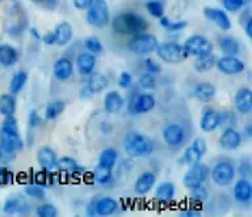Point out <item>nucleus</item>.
<instances>
[{"mask_svg":"<svg viewBox=\"0 0 252 217\" xmlns=\"http://www.w3.org/2000/svg\"><path fill=\"white\" fill-rule=\"evenodd\" d=\"M112 28L114 33L117 35H138L142 32H146L149 28V23L142 15L134 13V12H125L120 13L112 21Z\"/></svg>","mask_w":252,"mask_h":217,"instance_id":"nucleus-1","label":"nucleus"},{"mask_svg":"<svg viewBox=\"0 0 252 217\" xmlns=\"http://www.w3.org/2000/svg\"><path fill=\"white\" fill-rule=\"evenodd\" d=\"M124 147L130 157L135 158L149 157L154 151L153 141L138 132H131V133L126 134L125 140H124Z\"/></svg>","mask_w":252,"mask_h":217,"instance_id":"nucleus-2","label":"nucleus"},{"mask_svg":"<svg viewBox=\"0 0 252 217\" xmlns=\"http://www.w3.org/2000/svg\"><path fill=\"white\" fill-rule=\"evenodd\" d=\"M110 21L109 7L105 0H94L87 9V23L94 28H105Z\"/></svg>","mask_w":252,"mask_h":217,"instance_id":"nucleus-3","label":"nucleus"},{"mask_svg":"<svg viewBox=\"0 0 252 217\" xmlns=\"http://www.w3.org/2000/svg\"><path fill=\"white\" fill-rule=\"evenodd\" d=\"M158 46V39L154 35L142 32L138 35H134L127 43V49L130 53L135 55H147L155 51Z\"/></svg>","mask_w":252,"mask_h":217,"instance_id":"nucleus-4","label":"nucleus"},{"mask_svg":"<svg viewBox=\"0 0 252 217\" xmlns=\"http://www.w3.org/2000/svg\"><path fill=\"white\" fill-rule=\"evenodd\" d=\"M158 57L164 61L165 63H179L183 62L185 58H187V54L184 53V49H183V45L177 42H163L158 43L157 49Z\"/></svg>","mask_w":252,"mask_h":217,"instance_id":"nucleus-5","label":"nucleus"},{"mask_svg":"<svg viewBox=\"0 0 252 217\" xmlns=\"http://www.w3.org/2000/svg\"><path fill=\"white\" fill-rule=\"evenodd\" d=\"M183 49H184V53L187 54V57H189V55L197 57V55L212 53L213 43L204 36L193 35L185 39Z\"/></svg>","mask_w":252,"mask_h":217,"instance_id":"nucleus-6","label":"nucleus"},{"mask_svg":"<svg viewBox=\"0 0 252 217\" xmlns=\"http://www.w3.org/2000/svg\"><path fill=\"white\" fill-rule=\"evenodd\" d=\"M209 174V167L202 162H196V163H192L190 167L188 169V171L185 173L184 178H183V183L187 188H192V187H196V185L204 184L206 179H208Z\"/></svg>","mask_w":252,"mask_h":217,"instance_id":"nucleus-7","label":"nucleus"},{"mask_svg":"<svg viewBox=\"0 0 252 217\" xmlns=\"http://www.w3.org/2000/svg\"><path fill=\"white\" fill-rule=\"evenodd\" d=\"M212 179L217 185L220 187H226L231 184L234 178H235V169L231 162L220 161L214 165L212 170Z\"/></svg>","mask_w":252,"mask_h":217,"instance_id":"nucleus-8","label":"nucleus"},{"mask_svg":"<svg viewBox=\"0 0 252 217\" xmlns=\"http://www.w3.org/2000/svg\"><path fill=\"white\" fill-rule=\"evenodd\" d=\"M217 69L224 75H239L246 70V65L236 55H223L216 61Z\"/></svg>","mask_w":252,"mask_h":217,"instance_id":"nucleus-9","label":"nucleus"},{"mask_svg":"<svg viewBox=\"0 0 252 217\" xmlns=\"http://www.w3.org/2000/svg\"><path fill=\"white\" fill-rule=\"evenodd\" d=\"M185 136H187V132L184 126L180 124H168L163 129V140L167 145L172 147L183 145V142L185 141Z\"/></svg>","mask_w":252,"mask_h":217,"instance_id":"nucleus-10","label":"nucleus"},{"mask_svg":"<svg viewBox=\"0 0 252 217\" xmlns=\"http://www.w3.org/2000/svg\"><path fill=\"white\" fill-rule=\"evenodd\" d=\"M31 211V205L27 199L20 195L9 196L3 204V212L5 215H27Z\"/></svg>","mask_w":252,"mask_h":217,"instance_id":"nucleus-11","label":"nucleus"},{"mask_svg":"<svg viewBox=\"0 0 252 217\" xmlns=\"http://www.w3.org/2000/svg\"><path fill=\"white\" fill-rule=\"evenodd\" d=\"M205 17L212 21L217 25V27L222 29V31H230L231 29V20L228 17L227 12L220 8H212L206 7L204 9Z\"/></svg>","mask_w":252,"mask_h":217,"instance_id":"nucleus-12","label":"nucleus"},{"mask_svg":"<svg viewBox=\"0 0 252 217\" xmlns=\"http://www.w3.org/2000/svg\"><path fill=\"white\" fill-rule=\"evenodd\" d=\"M0 144L8 151H20L24 147V141L20 137V132H11V130L0 128Z\"/></svg>","mask_w":252,"mask_h":217,"instance_id":"nucleus-13","label":"nucleus"},{"mask_svg":"<svg viewBox=\"0 0 252 217\" xmlns=\"http://www.w3.org/2000/svg\"><path fill=\"white\" fill-rule=\"evenodd\" d=\"M220 145L222 149L228 150V151L236 150L242 145V134L235 128L227 126V128H224L222 134H220Z\"/></svg>","mask_w":252,"mask_h":217,"instance_id":"nucleus-14","label":"nucleus"},{"mask_svg":"<svg viewBox=\"0 0 252 217\" xmlns=\"http://www.w3.org/2000/svg\"><path fill=\"white\" fill-rule=\"evenodd\" d=\"M232 195H234L236 203L243 205L250 204L252 199V184L250 183V181H247L246 178H240L234 184Z\"/></svg>","mask_w":252,"mask_h":217,"instance_id":"nucleus-15","label":"nucleus"},{"mask_svg":"<svg viewBox=\"0 0 252 217\" xmlns=\"http://www.w3.org/2000/svg\"><path fill=\"white\" fill-rule=\"evenodd\" d=\"M57 170L58 171H63L68 175V178H82L83 174L86 173V169L80 166L78 162L75 161L74 158L63 157L58 158L57 162Z\"/></svg>","mask_w":252,"mask_h":217,"instance_id":"nucleus-16","label":"nucleus"},{"mask_svg":"<svg viewBox=\"0 0 252 217\" xmlns=\"http://www.w3.org/2000/svg\"><path fill=\"white\" fill-rule=\"evenodd\" d=\"M157 106V100L151 94H141L133 99V102L130 103V110L133 113H146L153 110Z\"/></svg>","mask_w":252,"mask_h":217,"instance_id":"nucleus-17","label":"nucleus"},{"mask_svg":"<svg viewBox=\"0 0 252 217\" xmlns=\"http://www.w3.org/2000/svg\"><path fill=\"white\" fill-rule=\"evenodd\" d=\"M94 212H96V216H110L118 211L120 205H118V201L113 197H100L97 200H94Z\"/></svg>","mask_w":252,"mask_h":217,"instance_id":"nucleus-18","label":"nucleus"},{"mask_svg":"<svg viewBox=\"0 0 252 217\" xmlns=\"http://www.w3.org/2000/svg\"><path fill=\"white\" fill-rule=\"evenodd\" d=\"M236 110L242 114H248L252 110V91L247 87L236 91L234 98Z\"/></svg>","mask_w":252,"mask_h":217,"instance_id":"nucleus-19","label":"nucleus"},{"mask_svg":"<svg viewBox=\"0 0 252 217\" xmlns=\"http://www.w3.org/2000/svg\"><path fill=\"white\" fill-rule=\"evenodd\" d=\"M37 162L41 166V169L46 170H57V162H58V155L54 150L49 146H43L37 151Z\"/></svg>","mask_w":252,"mask_h":217,"instance_id":"nucleus-20","label":"nucleus"},{"mask_svg":"<svg viewBox=\"0 0 252 217\" xmlns=\"http://www.w3.org/2000/svg\"><path fill=\"white\" fill-rule=\"evenodd\" d=\"M220 125V113L213 108H206L201 116L200 128L206 133L214 132Z\"/></svg>","mask_w":252,"mask_h":217,"instance_id":"nucleus-21","label":"nucleus"},{"mask_svg":"<svg viewBox=\"0 0 252 217\" xmlns=\"http://www.w3.org/2000/svg\"><path fill=\"white\" fill-rule=\"evenodd\" d=\"M76 70L80 75L88 76L92 74L96 66V57L90 51H83L76 57Z\"/></svg>","mask_w":252,"mask_h":217,"instance_id":"nucleus-22","label":"nucleus"},{"mask_svg":"<svg viewBox=\"0 0 252 217\" xmlns=\"http://www.w3.org/2000/svg\"><path fill=\"white\" fill-rule=\"evenodd\" d=\"M155 183H157V175L153 171H145L137 178L134 189L138 195H146L153 189Z\"/></svg>","mask_w":252,"mask_h":217,"instance_id":"nucleus-23","label":"nucleus"},{"mask_svg":"<svg viewBox=\"0 0 252 217\" xmlns=\"http://www.w3.org/2000/svg\"><path fill=\"white\" fill-rule=\"evenodd\" d=\"M53 74L61 82L67 80L74 74V65L68 58L57 59L54 63V69H53Z\"/></svg>","mask_w":252,"mask_h":217,"instance_id":"nucleus-24","label":"nucleus"},{"mask_svg":"<svg viewBox=\"0 0 252 217\" xmlns=\"http://www.w3.org/2000/svg\"><path fill=\"white\" fill-rule=\"evenodd\" d=\"M19 61V51L9 43L0 45V65L3 67L15 66Z\"/></svg>","mask_w":252,"mask_h":217,"instance_id":"nucleus-25","label":"nucleus"},{"mask_svg":"<svg viewBox=\"0 0 252 217\" xmlns=\"http://www.w3.org/2000/svg\"><path fill=\"white\" fill-rule=\"evenodd\" d=\"M217 94V88L216 86L210 82H202L200 84H197L194 87V90H193V95H194V98L197 100H200V102L208 103L210 100L214 99Z\"/></svg>","mask_w":252,"mask_h":217,"instance_id":"nucleus-26","label":"nucleus"},{"mask_svg":"<svg viewBox=\"0 0 252 217\" xmlns=\"http://www.w3.org/2000/svg\"><path fill=\"white\" fill-rule=\"evenodd\" d=\"M175 192H176V188H175V184L172 181H163L157 187L155 199L161 204H168L173 200Z\"/></svg>","mask_w":252,"mask_h":217,"instance_id":"nucleus-27","label":"nucleus"},{"mask_svg":"<svg viewBox=\"0 0 252 217\" xmlns=\"http://www.w3.org/2000/svg\"><path fill=\"white\" fill-rule=\"evenodd\" d=\"M55 35V45H59V46H64L67 43L70 42L72 39V36H74V31H72V27L70 24L63 21V23H59L54 29Z\"/></svg>","mask_w":252,"mask_h":217,"instance_id":"nucleus-28","label":"nucleus"},{"mask_svg":"<svg viewBox=\"0 0 252 217\" xmlns=\"http://www.w3.org/2000/svg\"><path fill=\"white\" fill-rule=\"evenodd\" d=\"M124 98L117 91H109L104 98V109L106 113H116L124 107Z\"/></svg>","mask_w":252,"mask_h":217,"instance_id":"nucleus-29","label":"nucleus"},{"mask_svg":"<svg viewBox=\"0 0 252 217\" xmlns=\"http://www.w3.org/2000/svg\"><path fill=\"white\" fill-rule=\"evenodd\" d=\"M55 181H57V175H55L53 170L42 169L33 173V183L41 185L43 188L53 187L55 184Z\"/></svg>","mask_w":252,"mask_h":217,"instance_id":"nucleus-30","label":"nucleus"},{"mask_svg":"<svg viewBox=\"0 0 252 217\" xmlns=\"http://www.w3.org/2000/svg\"><path fill=\"white\" fill-rule=\"evenodd\" d=\"M87 90L90 91L91 94H98V92H101L108 87V79L104 76L102 74H98V72H92L90 74V79H88V82L84 86Z\"/></svg>","mask_w":252,"mask_h":217,"instance_id":"nucleus-31","label":"nucleus"},{"mask_svg":"<svg viewBox=\"0 0 252 217\" xmlns=\"http://www.w3.org/2000/svg\"><path fill=\"white\" fill-rule=\"evenodd\" d=\"M218 45H220V51L223 53V55H238L240 51V45L239 42L236 41L234 37H228V36H224V37H220V41H218Z\"/></svg>","mask_w":252,"mask_h":217,"instance_id":"nucleus-32","label":"nucleus"},{"mask_svg":"<svg viewBox=\"0 0 252 217\" xmlns=\"http://www.w3.org/2000/svg\"><path fill=\"white\" fill-rule=\"evenodd\" d=\"M216 55L213 54V53L197 55L196 61H194V69L198 72H206V71L212 70L213 67L216 66Z\"/></svg>","mask_w":252,"mask_h":217,"instance_id":"nucleus-33","label":"nucleus"},{"mask_svg":"<svg viewBox=\"0 0 252 217\" xmlns=\"http://www.w3.org/2000/svg\"><path fill=\"white\" fill-rule=\"evenodd\" d=\"M16 112V98L13 94H3L0 96V114L13 116Z\"/></svg>","mask_w":252,"mask_h":217,"instance_id":"nucleus-34","label":"nucleus"},{"mask_svg":"<svg viewBox=\"0 0 252 217\" xmlns=\"http://www.w3.org/2000/svg\"><path fill=\"white\" fill-rule=\"evenodd\" d=\"M66 109V102L62 100V99H57V100H53L46 106V109H45V118L51 121V120H55V118L61 116L63 113V110Z\"/></svg>","mask_w":252,"mask_h":217,"instance_id":"nucleus-35","label":"nucleus"},{"mask_svg":"<svg viewBox=\"0 0 252 217\" xmlns=\"http://www.w3.org/2000/svg\"><path fill=\"white\" fill-rule=\"evenodd\" d=\"M28 82V74L25 71H17L13 76L11 78L9 82V92L13 95H17L21 92L24 87L27 86Z\"/></svg>","mask_w":252,"mask_h":217,"instance_id":"nucleus-36","label":"nucleus"},{"mask_svg":"<svg viewBox=\"0 0 252 217\" xmlns=\"http://www.w3.org/2000/svg\"><path fill=\"white\" fill-rule=\"evenodd\" d=\"M118 159V151L113 147H108V149H104L100 153V157H98V165L105 166V167H109V169H113L116 163H117Z\"/></svg>","mask_w":252,"mask_h":217,"instance_id":"nucleus-37","label":"nucleus"},{"mask_svg":"<svg viewBox=\"0 0 252 217\" xmlns=\"http://www.w3.org/2000/svg\"><path fill=\"white\" fill-rule=\"evenodd\" d=\"M92 177H94V181L98 184H108L112 181V169L102 165H97L92 173Z\"/></svg>","mask_w":252,"mask_h":217,"instance_id":"nucleus-38","label":"nucleus"},{"mask_svg":"<svg viewBox=\"0 0 252 217\" xmlns=\"http://www.w3.org/2000/svg\"><path fill=\"white\" fill-rule=\"evenodd\" d=\"M160 25L164 29L169 32H180L183 29L188 27V23L184 21V20H179V21H172V20H169L168 17H165V16H161L160 17Z\"/></svg>","mask_w":252,"mask_h":217,"instance_id":"nucleus-39","label":"nucleus"},{"mask_svg":"<svg viewBox=\"0 0 252 217\" xmlns=\"http://www.w3.org/2000/svg\"><path fill=\"white\" fill-rule=\"evenodd\" d=\"M24 193H25L28 197H32V199H35V200H43L45 196H46L45 188L41 187V185L35 184V183H31V184L25 185Z\"/></svg>","mask_w":252,"mask_h":217,"instance_id":"nucleus-40","label":"nucleus"},{"mask_svg":"<svg viewBox=\"0 0 252 217\" xmlns=\"http://www.w3.org/2000/svg\"><path fill=\"white\" fill-rule=\"evenodd\" d=\"M190 189V200L196 204H201L204 203L206 199H208V189L205 188L204 184L196 185V187H192Z\"/></svg>","mask_w":252,"mask_h":217,"instance_id":"nucleus-41","label":"nucleus"},{"mask_svg":"<svg viewBox=\"0 0 252 217\" xmlns=\"http://www.w3.org/2000/svg\"><path fill=\"white\" fill-rule=\"evenodd\" d=\"M35 215L38 217H55L58 216V209L55 205L45 203L35 208Z\"/></svg>","mask_w":252,"mask_h":217,"instance_id":"nucleus-42","label":"nucleus"},{"mask_svg":"<svg viewBox=\"0 0 252 217\" xmlns=\"http://www.w3.org/2000/svg\"><path fill=\"white\" fill-rule=\"evenodd\" d=\"M201 158H202V155L197 153L192 146H189V147L185 149L184 154H183V157H181V159L179 162L180 163H187V165H192V163L200 162Z\"/></svg>","mask_w":252,"mask_h":217,"instance_id":"nucleus-43","label":"nucleus"},{"mask_svg":"<svg viewBox=\"0 0 252 217\" xmlns=\"http://www.w3.org/2000/svg\"><path fill=\"white\" fill-rule=\"evenodd\" d=\"M146 8H147V12L153 17H157V19H160L161 16H164V7L160 1L158 0H151L149 3L146 4Z\"/></svg>","mask_w":252,"mask_h":217,"instance_id":"nucleus-44","label":"nucleus"},{"mask_svg":"<svg viewBox=\"0 0 252 217\" xmlns=\"http://www.w3.org/2000/svg\"><path fill=\"white\" fill-rule=\"evenodd\" d=\"M84 45H86L87 50L94 55L100 54L102 51V43L100 42V39L97 37H90V38H87Z\"/></svg>","mask_w":252,"mask_h":217,"instance_id":"nucleus-45","label":"nucleus"},{"mask_svg":"<svg viewBox=\"0 0 252 217\" xmlns=\"http://www.w3.org/2000/svg\"><path fill=\"white\" fill-rule=\"evenodd\" d=\"M15 181V175L12 171L5 167V166H0V187H7L12 184Z\"/></svg>","mask_w":252,"mask_h":217,"instance_id":"nucleus-46","label":"nucleus"},{"mask_svg":"<svg viewBox=\"0 0 252 217\" xmlns=\"http://www.w3.org/2000/svg\"><path fill=\"white\" fill-rule=\"evenodd\" d=\"M139 84L143 90H153L157 86V80H155V76L153 74H149V72H145L143 75H141L139 78Z\"/></svg>","mask_w":252,"mask_h":217,"instance_id":"nucleus-47","label":"nucleus"},{"mask_svg":"<svg viewBox=\"0 0 252 217\" xmlns=\"http://www.w3.org/2000/svg\"><path fill=\"white\" fill-rule=\"evenodd\" d=\"M222 3L227 12H238L246 5V0H222Z\"/></svg>","mask_w":252,"mask_h":217,"instance_id":"nucleus-48","label":"nucleus"},{"mask_svg":"<svg viewBox=\"0 0 252 217\" xmlns=\"http://www.w3.org/2000/svg\"><path fill=\"white\" fill-rule=\"evenodd\" d=\"M33 173H34L33 170H29V171H20V173L15 177V179L17 181V183H20V184H31V183H33Z\"/></svg>","mask_w":252,"mask_h":217,"instance_id":"nucleus-49","label":"nucleus"},{"mask_svg":"<svg viewBox=\"0 0 252 217\" xmlns=\"http://www.w3.org/2000/svg\"><path fill=\"white\" fill-rule=\"evenodd\" d=\"M131 84H133V76H131V74L127 72V71H122L120 76H118V86L121 87V88L127 90V88H130Z\"/></svg>","mask_w":252,"mask_h":217,"instance_id":"nucleus-50","label":"nucleus"},{"mask_svg":"<svg viewBox=\"0 0 252 217\" xmlns=\"http://www.w3.org/2000/svg\"><path fill=\"white\" fill-rule=\"evenodd\" d=\"M190 146H192L193 149L196 150L197 153L201 154L202 157H204V154L206 153V150H208V144H206V141H205L202 137L194 138L192 142V145Z\"/></svg>","mask_w":252,"mask_h":217,"instance_id":"nucleus-51","label":"nucleus"},{"mask_svg":"<svg viewBox=\"0 0 252 217\" xmlns=\"http://www.w3.org/2000/svg\"><path fill=\"white\" fill-rule=\"evenodd\" d=\"M15 153L13 151H8L7 149H4L3 145L0 144V163L1 165H8L11 162L15 161Z\"/></svg>","mask_w":252,"mask_h":217,"instance_id":"nucleus-52","label":"nucleus"},{"mask_svg":"<svg viewBox=\"0 0 252 217\" xmlns=\"http://www.w3.org/2000/svg\"><path fill=\"white\" fill-rule=\"evenodd\" d=\"M41 122H42V118L38 114V112L35 109H32L29 112V116H28V124L31 126L32 129H34V128H38L41 125Z\"/></svg>","mask_w":252,"mask_h":217,"instance_id":"nucleus-53","label":"nucleus"},{"mask_svg":"<svg viewBox=\"0 0 252 217\" xmlns=\"http://www.w3.org/2000/svg\"><path fill=\"white\" fill-rule=\"evenodd\" d=\"M145 67H146V71H147L149 74H153V75L160 74V66H159L157 62H154L151 58L145 59Z\"/></svg>","mask_w":252,"mask_h":217,"instance_id":"nucleus-54","label":"nucleus"},{"mask_svg":"<svg viewBox=\"0 0 252 217\" xmlns=\"http://www.w3.org/2000/svg\"><path fill=\"white\" fill-rule=\"evenodd\" d=\"M94 0H74V5L79 11H87L91 7Z\"/></svg>","mask_w":252,"mask_h":217,"instance_id":"nucleus-55","label":"nucleus"},{"mask_svg":"<svg viewBox=\"0 0 252 217\" xmlns=\"http://www.w3.org/2000/svg\"><path fill=\"white\" fill-rule=\"evenodd\" d=\"M43 43H46V45H55V35L54 32H47L45 35L41 37Z\"/></svg>","mask_w":252,"mask_h":217,"instance_id":"nucleus-56","label":"nucleus"},{"mask_svg":"<svg viewBox=\"0 0 252 217\" xmlns=\"http://www.w3.org/2000/svg\"><path fill=\"white\" fill-rule=\"evenodd\" d=\"M23 27H21V25H12V27H9L8 28V33H9V35L11 36H19V35H21V33H23Z\"/></svg>","mask_w":252,"mask_h":217,"instance_id":"nucleus-57","label":"nucleus"},{"mask_svg":"<svg viewBox=\"0 0 252 217\" xmlns=\"http://www.w3.org/2000/svg\"><path fill=\"white\" fill-rule=\"evenodd\" d=\"M244 32H246V35H247L248 38H252V17L247 19V21H246Z\"/></svg>","mask_w":252,"mask_h":217,"instance_id":"nucleus-58","label":"nucleus"},{"mask_svg":"<svg viewBox=\"0 0 252 217\" xmlns=\"http://www.w3.org/2000/svg\"><path fill=\"white\" fill-rule=\"evenodd\" d=\"M180 215L185 217H193V216H200V212H198V211H194L193 208H189V209H184Z\"/></svg>","mask_w":252,"mask_h":217,"instance_id":"nucleus-59","label":"nucleus"},{"mask_svg":"<svg viewBox=\"0 0 252 217\" xmlns=\"http://www.w3.org/2000/svg\"><path fill=\"white\" fill-rule=\"evenodd\" d=\"M58 3H59V0H43L41 4H43L47 9H54V8H57Z\"/></svg>","mask_w":252,"mask_h":217,"instance_id":"nucleus-60","label":"nucleus"},{"mask_svg":"<svg viewBox=\"0 0 252 217\" xmlns=\"http://www.w3.org/2000/svg\"><path fill=\"white\" fill-rule=\"evenodd\" d=\"M29 33H31L32 37H34L35 39H41V36H39L38 31H37L35 28H31V29H29Z\"/></svg>","mask_w":252,"mask_h":217,"instance_id":"nucleus-61","label":"nucleus"},{"mask_svg":"<svg viewBox=\"0 0 252 217\" xmlns=\"http://www.w3.org/2000/svg\"><path fill=\"white\" fill-rule=\"evenodd\" d=\"M244 134H246V137L247 138L252 137V125H247L244 128Z\"/></svg>","mask_w":252,"mask_h":217,"instance_id":"nucleus-62","label":"nucleus"},{"mask_svg":"<svg viewBox=\"0 0 252 217\" xmlns=\"http://www.w3.org/2000/svg\"><path fill=\"white\" fill-rule=\"evenodd\" d=\"M31 1H33V3H35V4H41L43 0H31Z\"/></svg>","mask_w":252,"mask_h":217,"instance_id":"nucleus-63","label":"nucleus"},{"mask_svg":"<svg viewBox=\"0 0 252 217\" xmlns=\"http://www.w3.org/2000/svg\"><path fill=\"white\" fill-rule=\"evenodd\" d=\"M1 1H3V0H0V3H1Z\"/></svg>","mask_w":252,"mask_h":217,"instance_id":"nucleus-64","label":"nucleus"}]
</instances>
